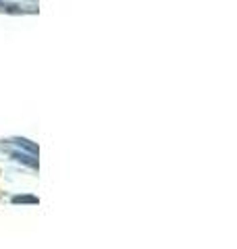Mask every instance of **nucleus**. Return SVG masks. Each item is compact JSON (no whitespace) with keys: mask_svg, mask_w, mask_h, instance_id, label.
Returning a JSON list of instances; mask_svg holds the SVG:
<instances>
[{"mask_svg":"<svg viewBox=\"0 0 237 249\" xmlns=\"http://www.w3.org/2000/svg\"><path fill=\"white\" fill-rule=\"evenodd\" d=\"M15 201H36L34 197H15Z\"/></svg>","mask_w":237,"mask_h":249,"instance_id":"nucleus-1","label":"nucleus"}]
</instances>
